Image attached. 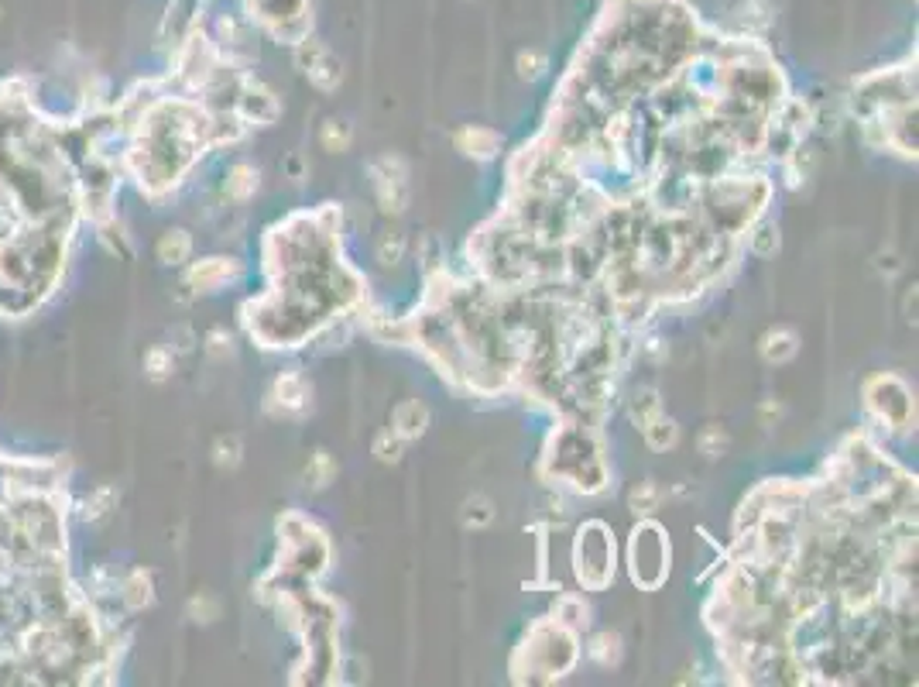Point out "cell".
Returning <instances> with one entry per match:
<instances>
[{"label":"cell","mask_w":919,"mask_h":687,"mask_svg":"<svg viewBox=\"0 0 919 687\" xmlns=\"http://www.w3.org/2000/svg\"><path fill=\"white\" fill-rule=\"evenodd\" d=\"M553 471L559 478H566L580 491H600L604 489V478H608L597 447L587 440V433L580 430L559 433V440H556L553 447Z\"/></svg>","instance_id":"6da1fadb"},{"label":"cell","mask_w":919,"mask_h":687,"mask_svg":"<svg viewBox=\"0 0 919 687\" xmlns=\"http://www.w3.org/2000/svg\"><path fill=\"white\" fill-rule=\"evenodd\" d=\"M573 564L580 585L587 588H604L614 574V540L604 523H587L576 536Z\"/></svg>","instance_id":"7a4b0ae2"},{"label":"cell","mask_w":919,"mask_h":687,"mask_svg":"<svg viewBox=\"0 0 919 687\" xmlns=\"http://www.w3.org/2000/svg\"><path fill=\"white\" fill-rule=\"evenodd\" d=\"M666 574H670V543L655 523H645L632 536V577L642 588H659Z\"/></svg>","instance_id":"3957f363"},{"label":"cell","mask_w":919,"mask_h":687,"mask_svg":"<svg viewBox=\"0 0 919 687\" xmlns=\"http://www.w3.org/2000/svg\"><path fill=\"white\" fill-rule=\"evenodd\" d=\"M864 399H868V410L879 416L885 427L892 430H906L916 416V406H913V395L902 385L896 374H879L864 385Z\"/></svg>","instance_id":"277c9868"},{"label":"cell","mask_w":919,"mask_h":687,"mask_svg":"<svg viewBox=\"0 0 919 687\" xmlns=\"http://www.w3.org/2000/svg\"><path fill=\"white\" fill-rule=\"evenodd\" d=\"M371 176H374V193H378L384 214H402L405 203H408V179H405L402 162L391 155L378 158L371 165Z\"/></svg>","instance_id":"5b68a950"},{"label":"cell","mask_w":919,"mask_h":687,"mask_svg":"<svg viewBox=\"0 0 919 687\" xmlns=\"http://www.w3.org/2000/svg\"><path fill=\"white\" fill-rule=\"evenodd\" d=\"M299 66L306 69V76L319 86V90H337L340 83V62L329 56L323 41L302 39L299 41Z\"/></svg>","instance_id":"8992f818"},{"label":"cell","mask_w":919,"mask_h":687,"mask_svg":"<svg viewBox=\"0 0 919 687\" xmlns=\"http://www.w3.org/2000/svg\"><path fill=\"white\" fill-rule=\"evenodd\" d=\"M237 118L244 120V124H271V120L278 118V100L271 90H265L261 83H250L244 79L241 83V93H237Z\"/></svg>","instance_id":"52a82bcc"},{"label":"cell","mask_w":919,"mask_h":687,"mask_svg":"<svg viewBox=\"0 0 919 687\" xmlns=\"http://www.w3.org/2000/svg\"><path fill=\"white\" fill-rule=\"evenodd\" d=\"M237 275H241V269H237L233 258H203L189 269L186 282H189L192 293H216L227 282H233Z\"/></svg>","instance_id":"ba28073f"},{"label":"cell","mask_w":919,"mask_h":687,"mask_svg":"<svg viewBox=\"0 0 919 687\" xmlns=\"http://www.w3.org/2000/svg\"><path fill=\"white\" fill-rule=\"evenodd\" d=\"M271 406L282 410V416H295L309 406V382L299 372L278 374L275 389H271Z\"/></svg>","instance_id":"9c48e42d"},{"label":"cell","mask_w":919,"mask_h":687,"mask_svg":"<svg viewBox=\"0 0 919 687\" xmlns=\"http://www.w3.org/2000/svg\"><path fill=\"white\" fill-rule=\"evenodd\" d=\"M453 141H457V148L463 155L480 158V162H487V158H495L501 152V135L491 131V128H480V124H467L463 131H457Z\"/></svg>","instance_id":"30bf717a"},{"label":"cell","mask_w":919,"mask_h":687,"mask_svg":"<svg viewBox=\"0 0 919 687\" xmlns=\"http://www.w3.org/2000/svg\"><path fill=\"white\" fill-rule=\"evenodd\" d=\"M391 423H395L391 430L398 433L402 440H416V436H422L425 427H429V410H425V402H419V399H408V402H402V406L395 410Z\"/></svg>","instance_id":"8fae6325"},{"label":"cell","mask_w":919,"mask_h":687,"mask_svg":"<svg viewBox=\"0 0 919 687\" xmlns=\"http://www.w3.org/2000/svg\"><path fill=\"white\" fill-rule=\"evenodd\" d=\"M120 602H124L131 612L148 609V605L154 602L152 574H148V570H131V574L120 581Z\"/></svg>","instance_id":"7c38bea8"},{"label":"cell","mask_w":919,"mask_h":687,"mask_svg":"<svg viewBox=\"0 0 919 687\" xmlns=\"http://www.w3.org/2000/svg\"><path fill=\"white\" fill-rule=\"evenodd\" d=\"M154 255L162 265H186L192 255V237L186 231H165V234L158 237V244H154Z\"/></svg>","instance_id":"4fadbf2b"},{"label":"cell","mask_w":919,"mask_h":687,"mask_svg":"<svg viewBox=\"0 0 919 687\" xmlns=\"http://www.w3.org/2000/svg\"><path fill=\"white\" fill-rule=\"evenodd\" d=\"M800 351V337L792 334V330H785V327H775V330H768L762 337V354H766V361L772 365H785V361H792Z\"/></svg>","instance_id":"5bb4252c"},{"label":"cell","mask_w":919,"mask_h":687,"mask_svg":"<svg viewBox=\"0 0 919 687\" xmlns=\"http://www.w3.org/2000/svg\"><path fill=\"white\" fill-rule=\"evenodd\" d=\"M258 169L254 165H233L227 172V179H223V193H227V199H233V203H244V199H250L254 193H258Z\"/></svg>","instance_id":"9a60e30c"},{"label":"cell","mask_w":919,"mask_h":687,"mask_svg":"<svg viewBox=\"0 0 919 687\" xmlns=\"http://www.w3.org/2000/svg\"><path fill=\"white\" fill-rule=\"evenodd\" d=\"M642 433H645L649 447H655V451H670L672 444L679 440V427L672 423L666 412H662V416H655L649 427H642Z\"/></svg>","instance_id":"2e32d148"},{"label":"cell","mask_w":919,"mask_h":687,"mask_svg":"<svg viewBox=\"0 0 919 687\" xmlns=\"http://www.w3.org/2000/svg\"><path fill=\"white\" fill-rule=\"evenodd\" d=\"M659 498H662V491L655 481H638L628 495V506H632L635 515H652V512L659 509Z\"/></svg>","instance_id":"e0dca14e"},{"label":"cell","mask_w":919,"mask_h":687,"mask_svg":"<svg viewBox=\"0 0 919 687\" xmlns=\"http://www.w3.org/2000/svg\"><path fill=\"white\" fill-rule=\"evenodd\" d=\"M333 474H337V464H333V457L326 451H316L309 457V468H306L309 489H326V485L333 481Z\"/></svg>","instance_id":"ac0fdd59"},{"label":"cell","mask_w":919,"mask_h":687,"mask_svg":"<svg viewBox=\"0 0 919 687\" xmlns=\"http://www.w3.org/2000/svg\"><path fill=\"white\" fill-rule=\"evenodd\" d=\"M350 124L346 120H337V118H329L323 124V131H319V141H323V148L326 152H333V155H340V152H346L350 148Z\"/></svg>","instance_id":"d6986e66"},{"label":"cell","mask_w":919,"mask_h":687,"mask_svg":"<svg viewBox=\"0 0 919 687\" xmlns=\"http://www.w3.org/2000/svg\"><path fill=\"white\" fill-rule=\"evenodd\" d=\"M491 519H495V506H491L484 495H474V498H467V502H463V526H470V530H484Z\"/></svg>","instance_id":"ffe728a7"},{"label":"cell","mask_w":919,"mask_h":687,"mask_svg":"<svg viewBox=\"0 0 919 687\" xmlns=\"http://www.w3.org/2000/svg\"><path fill=\"white\" fill-rule=\"evenodd\" d=\"M591 656H594L600 667H611L621 660V639L614 636V632H600L591 639Z\"/></svg>","instance_id":"44dd1931"},{"label":"cell","mask_w":919,"mask_h":687,"mask_svg":"<svg viewBox=\"0 0 919 687\" xmlns=\"http://www.w3.org/2000/svg\"><path fill=\"white\" fill-rule=\"evenodd\" d=\"M114 506H117V491L110 489V485H103V489H96L93 495L83 498V519H103Z\"/></svg>","instance_id":"7402d4cb"},{"label":"cell","mask_w":919,"mask_h":687,"mask_svg":"<svg viewBox=\"0 0 919 687\" xmlns=\"http://www.w3.org/2000/svg\"><path fill=\"white\" fill-rule=\"evenodd\" d=\"M632 416H635V423H638V427H649L655 416H662V399H659V392L645 389V392L635 395Z\"/></svg>","instance_id":"603a6c76"},{"label":"cell","mask_w":919,"mask_h":687,"mask_svg":"<svg viewBox=\"0 0 919 687\" xmlns=\"http://www.w3.org/2000/svg\"><path fill=\"white\" fill-rule=\"evenodd\" d=\"M175 368V357L169 348H152V351L144 354V374L154 378V382H165Z\"/></svg>","instance_id":"cb8c5ba5"},{"label":"cell","mask_w":919,"mask_h":687,"mask_svg":"<svg viewBox=\"0 0 919 687\" xmlns=\"http://www.w3.org/2000/svg\"><path fill=\"white\" fill-rule=\"evenodd\" d=\"M748 248H751L755 255H775V248H779V231H775V224H762V227L748 231Z\"/></svg>","instance_id":"d4e9b609"},{"label":"cell","mask_w":919,"mask_h":687,"mask_svg":"<svg viewBox=\"0 0 919 687\" xmlns=\"http://www.w3.org/2000/svg\"><path fill=\"white\" fill-rule=\"evenodd\" d=\"M374 454H378V461H384V464H395L405 454V440L395 430H384L381 436L374 440Z\"/></svg>","instance_id":"484cf974"},{"label":"cell","mask_w":919,"mask_h":687,"mask_svg":"<svg viewBox=\"0 0 919 687\" xmlns=\"http://www.w3.org/2000/svg\"><path fill=\"white\" fill-rule=\"evenodd\" d=\"M556 622L566 629L587 626V609H583V602H576V598H559V615H556Z\"/></svg>","instance_id":"4316f807"},{"label":"cell","mask_w":919,"mask_h":687,"mask_svg":"<svg viewBox=\"0 0 919 687\" xmlns=\"http://www.w3.org/2000/svg\"><path fill=\"white\" fill-rule=\"evenodd\" d=\"M696 447H700V454H707V457H721V454L731 447V436L721 430V427H707V430L700 433Z\"/></svg>","instance_id":"83f0119b"},{"label":"cell","mask_w":919,"mask_h":687,"mask_svg":"<svg viewBox=\"0 0 919 687\" xmlns=\"http://www.w3.org/2000/svg\"><path fill=\"white\" fill-rule=\"evenodd\" d=\"M213 461L220 464V468H237L241 464V440L237 436H220L216 440V447H213Z\"/></svg>","instance_id":"f1b7e54d"},{"label":"cell","mask_w":919,"mask_h":687,"mask_svg":"<svg viewBox=\"0 0 919 687\" xmlns=\"http://www.w3.org/2000/svg\"><path fill=\"white\" fill-rule=\"evenodd\" d=\"M405 255V237L402 234H384L378 241V261L381 265H398Z\"/></svg>","instance_id":"f546056e"},{"label":"cell","mask_w":919,"mask_h":687,"mask_svg":"<svg viewBox=\"0 0 919 687\" xmlns=\"http://www.w3.org/2000/svg\"><path fill=\"white\" fill-rule=\"evenodd\" d=\"M546 73V56H538V52H521L518 56V76L521 79H538Z\"/></svg>","instance_id":"4dcf8cb0"},{"label":"cell","mask_w":919,"mask_h":687,"mask_svg":"<svg viewBox=\"0 0 919 687\" xmlns=\"http://www.w3.org/2000/svg\"><path fill=\"white\" fill-rule=\"evenodd\" d=\"M216 602L210 598H192V615H196V622H213L216 619Z\"/></svg>","instance_id":"1f68e13d"},{"label":"cell","mask_w":919,"mask_h":687,"mask_svg":"<svg viewBox=\"0 0 919 687\" xmlns=\"http://www.w3.org/2000/svg\"><path fill=\"white\" fill-rule=\"evenodd\" d=\"M206 340H210V351L213 354H223V351L230 354V334H223V330H213Z\"/></svg>","instance_id":"d6a6232c"}]
</instances>
